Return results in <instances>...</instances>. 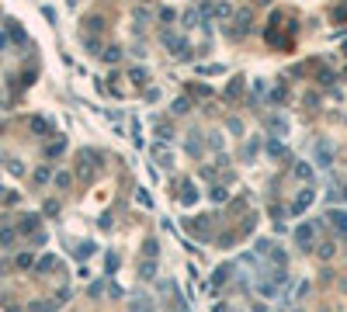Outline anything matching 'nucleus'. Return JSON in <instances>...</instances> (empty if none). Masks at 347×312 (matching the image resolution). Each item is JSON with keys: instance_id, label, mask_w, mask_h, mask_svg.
<instances>
[{"instance_id": "obj_1", "label": "nucleus", "mask_w": 347, "mask_h": 312, "mask_svg": "<svg viewBox=\"0 0 347 312\" xmlns=\"http://www.w3.org/2000/svg\"><path fill=\"white\" fill-rule=\"evenodd\" d=\"M216 218L219 215H191V218H184V229H188L194 240H201V243H212L216 240Z\"/></svg>"}, {"instance_id": "obj_2", "label": "nucleus", "mask_w": 347, "mask_h": 312, "mask_svg": "<svg viewBox=\"0 0 347 312\" xmlns=\"http://www.w3.org/2000/svg\"><path fill=\"white\" fill-rule=\"evenodd\" d=\"M250 28H253V11H250V7H243V11H236L233 28L226 25V28H222V35H226L229 42H243V38L250 35Z\"/></svg>"}, {"instance_id": "obj_3", "label": "nucleus", "mask_w": 347, "mask_h": 312, "mask_svg": "<svg viewBox=\"0 0 347 312\" xmlns=\"http://www.w3.org/2000/svg\"><path fill=\"white\" fill-rule=\"evenodd\" d=\"M160 38H163V45H167V49H170V52H174L181 62L191 59V45H188V38H184V35H174L170 28H163V35H160Z\"/></svg>"}, {"instance_id": "obj_4", "label": "nucleus", "mask_w": 347, "mask_h": 312, "mask_svg": "<svg viewBox=\"0 0 347 312\" xmlns=\"http://www.w3.org/2000/svg\"><path fill=\"white\" fill-rule=\"evenodd\" d=\"M313 236H316V222H302V225L295 229V243H299L302 250H313V247H309Z\"/></svg>"}, {"instance_id": "obj_5", "label": "nucleus", "mask_w": 347, "mask_h": 312, "mask_svg": "<svg viewBox=\"0 0 347 312\" xmlns=\"http://www.w3.org/2000/svg\"><path fill=\"white\" fill-rule=\"evenodd\" d=\"M313 198H316V191H313V187H306V191H302V194L292 201V208H288V212H292V215H302V212L313 205Z\"/></svg>"}, {"instance_id": "obj_6", "label": "nucleus", "mask_w": 347, "mask_h": 312, "mask_svg": "<svg viewBox=\"0 0 347 312\" xmlns=\"http://www.w3.org/2000/svg\"><path fill=\"white\" fill-rule=\"evenodd\" d=\"M316 163H319L323 170H330V167H333V156H330V142H326V139H319V142H316Z\"/></svg>"}, {"instance_id": "obj_7", "label": "nucleus", "mask_w": 347, "mask_h": 312, "mask_svg": "<svg viewBox=\"0 0 347 312\" xmlns=\"http://www.w3.org/2000/svg\"><path fill=\"white\" fill-rule=\"evenodd\" d=\"M326 218H330V225H333V229H337V232L347 240V212H340V208H330V212H326Z\"/></svg>"}, {"instance_id": "obj_8", "label": "nucleus", "mask_w": 347, "mask_h": 312, "mask_svg": "<svg viewBox=\"0 0 347 312\" xmlns=\"http://www.w3.org/2000/svg\"><path fill=\"white\" fill-rule=\"evenodd\" d=\"M177 198H181V205H194V201H198V191H194V184H191V181H181Z\"/></svg>"}, {"instance_id": "obj_9", "label": "nucleus", "mask_w": 347, "mask_h": 312, "mask_svg": "<svg viewBox=\"0 0 347 312\" xmlns=\"http://www.w3.org/2000/svg\"><path fill=\"white\" fill-rule=\"evenodd\" d=\"M264 125H267V132H274V135H288V122H285V115H271Z\"/></svg>"}, {"instance_id": "obj_10", "label": "nucleus", "mask_w": 347, "mask_h": 312, "mask_svg": "<svg viewBox=\"0 0 347 312\" xmlns=\"http://www.w3.org/2000/svg\"><path fill=\"white\" fill-rule=\"evenodd\" d=\"M240 94H243V76H233V80L226 84V97H229V101H236Z\"/></svg>"}, {"instance_id": "obj_11", "label": "nucleus", "mask_w": 347, "mask_h": 312, "mask_svg": "<svg viewBox=\"0 0 347 312\" xmlns=\"http://www.w3.org/2000/svg\"><path fill=\"white\" fill-rule=\"evenodd\" d=\"M333 21L340 25V35H344V31H347V0H344V4H337V11H333Z\"/></svg>"}, {"instance_id": "obj_12", "label": "nucleus", "mask_w": 347, "mask_h": 312, "mask_svg": "<svg viewBox=\"0 0 347 312\" xmlns=\"http://www.w3.org/2000/svg\"><path fill=\"white\" fill-rule=\"evenodd\" d=\"M292 174H295L299 181H313V167H309V163H295V167H292Z\"/></svg>"}, {"instance_id": "obj_13", "label": "nucleus", "mask_w": 347, "mask_h": 312, "mask_svg": "<svg viewBox=\"0 0 347 312\" xmlns=\"http://www.w3.org/2000/svg\"><path fill=\"white\" fill-rule=\"evenodd\" d=\"M260 153V139H250L243 149H240V160H250V156H257Z\"/></svg>"}, {"instance_id": "obj_14", "label": "nucleus", "mask_w": 347, "mask_h": 312, "mask_svg": "<svg viewBox=\"0 0 347 312\" xmlns=\"http://www.w3.org/2000/svg\"><path fill=\"white\" fill-rule=\"evenodd\" d=\"M188 111H191V101H188V97H177V101L170 104V115H188Z\"/></svg>"}, {"instance_id": "obj_15", "label": "nucleus", "mask_w": 347, "mask_h": 312, "mask_svg": "<svg viewBox=\"0 0 347 312\" xmlns=\"http://www.w3.org/2000/svg\"><path fill=\"white\" fill-rule=\"evenodd\" d=\"M153 156H157V160H160V167H174V156L167 153L163 146H153Z\"/></svg>"}, {"instance_id": "obj_16", "label": "nucleus", "mask_w": 347, "mask_h": 312, "mask_svg": "<svg viewBox=\"0 0 347 312\" xmlns=\"http://www.w3.org/2000/svg\"><path fill=\"white\" fill-rule=\"evenodd\" d=\"M198 73H201V76H219V73H226V66H219V62H209V66H198Z\"/></svg>"}, {"instance_id": "obj_17", "label": "nucleus", "mask_w": 347, "mask_h": 312, "mask_svg": "<svg viewBox=\"0 0 347 312\" xmlns=\"http://www.w3.org/2000/svg\"><path fill=\"white\" fill-rule=\"evenodd\" d=\"M267 156H274V160H282V156H288V153H285V146L278 142V139H271V142H267Z\"/></svg>"}, {"instance_id": "obj_18", "label": "nucleus", "mask_w": 347, "mask_h": 312, "mask_svg": "<svg viewBox=\"0 0 347 312\" xmlns=\"http://www.w3.org/2000/svg\"><path fill=\"white\" fill-rule=\"evenodd\" d=\"M226 278H233V264H222V267H216V278H212V281H216V284H222Z\"/></svg>"}, {"instance_id": "obj_19", "label": "nucleus", "mask_w": 347, "mask_h": 312, "mask_svg": "<svg viewBox=\"0 0 347 312\" xmlns=\"http://www.w3.org/2000/svg\"><path fill=\"white\" fill-rule=\"evenodd\" d=\"M139 274H143V281L157 278V260H146V264H143V267H139Z\"/></svg>"}, {"instance_id": "obj_20", "label": "nucleus", "mask_w": 347, "mask_h": 312, "mask_svg": "<svg viewBox=\"0 0 347 312\" xmlns=\"http://www.w3.org/2000/svg\"><path fill=\"white\" fill-rule=\"evenodd\" d=\"M198 18H201V14L191 7V11H184V18H181V21H184V28H194V25H198Z\"/></svg>"}, {"instance_id": "obj_21", "label": "nucleus", "mask_w": 347, "mask_h": 312, "mask_svg": "<svg viewBox=\"0 0 347 312\" xmlns=\"http://www.w3.org/2000/svg\"><path fill=\"white\" fill-rule=\"evenodd\" d=\"M157 135L163 139V142H170V139H174V128H170L167 122H160V125H157Z\"/></svg>"}, {"instance_id": "obj_22", "label": "nucleus", "mask_w": 347, "mask_h": 312, "mask_svg": "<svg viewBox=\"0 0 347 312\" xmlns=\"http://www.w3.org/2000/svg\"><path fill=\"white\" fill-rule=\"evenodd\" d=\"M132 312H153V302H150V298H135V302H132Z\"/></svg>"}, {"instance_id": "obj_23", "label": "nucleus", "mask_w": 347, "mask_h": 312, "mask_svg": "<svg viewBox=\"0 0 347 312\" xmlns=\"http://www.w3.org/2000/svg\"><path fill=\"white\" fill-rule=\"evenodd\" d=\"M209 198H212V201H226L229 194H226V187H222V184H216L212 191H209Z\"/></svg>"}, {"instance_id": "obj_24", "label": "nucleus", "mask_w": 347, "mask_h": 312, "mask_svg": "<svg viewBox=\"0 0 347 312\" xmlns=\"http://www.w3.org/2000/svg\"><path fill=\"white\" fill-rule=\"evenodd\" d=\"M104 59H108V62H118V59H122V45H111V49L104 52Z\"/></svg>"}, {"instance_id": "obj_25", "label": "nucleus", "mask_w": 347, "mask_h": 312, "mask_svg": "<svg viewBox=\"0 0 347 312\" xmlns=\"http://www.w3.org/2000/svg\"><path fill=\"white\" fill-rule=\"evenodd\" d=\"M216 14H219V18H229V14H233L229 0H219V4H216Z\"/></svg>"}, {"instance_id": "obj_26", "label": "nucleus", "mask_w": 347, "mask_h": 312, "mask_svg": "<svg viewBox=\"0 0 347 312\" xmlns=\"http://www.w3.org/2000/svg\"><path fill=\"white\" fill-rule=\"evenodd\" d=\"M160 21H167V25L177 21V11H174V7H163V11H160Z\"/></svg>"}, {"instance_id": "obj_27", "label": "nucleus", "mask_w": 347, "mask_h": 312, "mask_svg": "<svg viewBox=\"0 0 347 312\" xmlns=\"http://www.w3.org/2000/svg\"><path fill=\"white\" fill-rule=\"evenodd\" d=\"M333 80H337V73H333V69H326V66H323V69H319V84H333Z\"/></svg>"}, {"instance_id": "obj_28", "label": "nucleus", "mask_w": 347, "mask_h": 312, "mask_svg": "<svg viewBox=\"0 0 347 312\" xmlns=\"http://www.w3.org/2000/svg\"><path fill=\"white\" fill-rule=\"evenodd\" d=\"M128 76H132V80H135V84H146V80H150V76H146V69H139V66H135V69H132V73H128Z\"/></svg>"}, {"instance_id": "obj_29", "label": "nucleus", "mask_w": 347, "mask_h": 312, "mask_svg": "<svg viewBox=\"0 0 347 312\" xmlns=\"http://www.w3.org/2000/svg\"><path fill=\"white\" fill-rule=\"evenodd\" d=\"M198 177H205V181H216V167H201V170H198Z\"/></svg>"}, {"instance_id": "obj_30", "label": "nucleus", "mask_w": 347, "mask_h": 312, "mask_svg": "<svg viewBox=\"0 0 347 312\" xmlns=\"http://www.w3.org/2000/svg\"><path fill=\"white\" fill-rule=\"evenodd\" d=\"M157 253H160V250H157V240H150V243H146V257H150V260H157Z\"/></svg>"}, {"instance_id": "obj_31", "label": "nucleus", "mask_w": 347, "mask_h": 312, "mask_svg": "<svg viewBox=\"0 0 347 312\" xmlns=\"http://www.w3.org/2000/svg\"><path fill=\"white\" fill-rule=\"evenodd\" d=\"M319 257L330 260V257H333V243H323V247H319Z\"/></svg>"}, {"instance_id": "obj_32", "label": "nucleus", "mask_w": 347, "mask_h": 312, "mask_svg": "<svg viewBox=\"0 0 347 312\" xmlns=\"http://www.w3.org/2000/svg\"><path fill=\"white\" fill-rule=\"evenodd\" d=\"M229 132H233V135H240V132H243V125H240V118H229Z\"/></svg>"}, {"instance_id": "obj_33", "label": "nucleus", "mask_w": 347, "mask_h": 312, "mask_svg": "<svg viewBox=\"0 0 347 312\" xmlns=\"http://www.w3.org/2000/svg\"><path fill=\"white\" fill-rule=\"evenodd\" d=\"M101 291H104V284H101V281H94V284H91V298H101Z\"/></svg>"}, {"instance_id": "obj_34", "label": "nucleus", "mask_w": 347, "mask_h": 312, "mask_svg": "<svg viewBox=\"0 0 347 312\" xmlns=\"http://www.w3.org/2000/svg\"><path fill=\"white\" fill-rule=\"evenodd\" d=\"M209 146H212V149H222V139H219V135H216V132L209 135Z\"/></svg>"}, {"instance_id": "obj_35", "label": "nucleus", "mask_w": 347, "mask_h": 312, "mask_svg": "<svg viewBox=\"0 0 347 312\" xmlns=\"http://www.w3.org/2000/svg\"><path fill=\"white\" fill-rule=\"evenodd\" d=\"M146 101H150V104H153V101H160V91H157V87H150V91H146Z\"/></svg>"}, {"instance_id": "obj_36", "label": "nucleus", "mask_w": 347, "mask_h": 312, "mask_svg": "<svg viewBox=\"0 0 347 312\" xmlns=\"http://www.w3.org/2000/svg\"><path fill=\"white\" fill-rule=\"evenodd\" d=\"M177 312H188V309H177Z\"/></svg>"}, {"instance_id": "obj_37", "label": "nucleus", "mask_w": 347, "mask_h": 312, "mask_svg": "<svg viewBox=\"0 0 347 312\" xmlns=\"http://www.w3.org/2000/svg\"><path fill=\"white\" fill-rule=\"evenodd\" d=\"M344 73H347V69H344Z\"/></svg>"}]
</instances>
